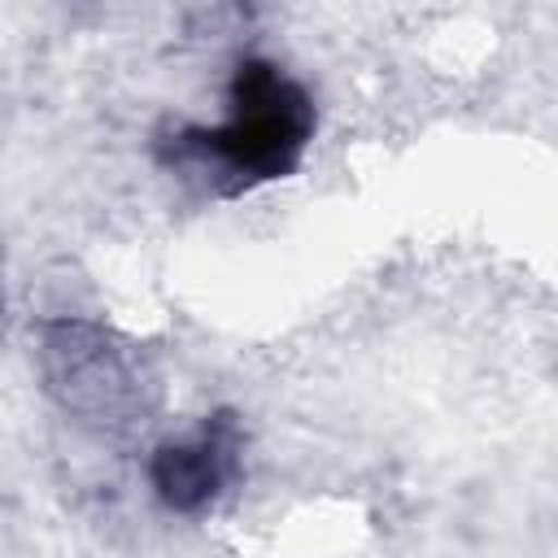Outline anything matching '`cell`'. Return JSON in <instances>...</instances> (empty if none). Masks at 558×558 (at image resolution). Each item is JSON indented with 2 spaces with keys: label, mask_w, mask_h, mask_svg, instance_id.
<instances>
[{
  "label": "cell",
  "mask_w": 558,
  "mask_h": 558,
  "mask_svg": "<svg viewBox=\"0 0 558 558\" xmlns=\"http://www.w3.org/2000/svg\"><path fill=\"white\" fill-rule=\"evenodd\" d=\"M240 423L231 410L209 414L192 436L161 440L148 458V484L174 514H205L240 471Z\"/></svg>",
  "instance_id": "obj_3"
},
{
  "label": "cell",
  "mask_w": 558,
  "mask_h": 558,
  "mask_svg": "<svg viewBox=\"0 0 558 558\" xmlns=\"http://www.w3.org/2000/svg\"><path fill=\"white\" fill-rule=\"evenodd\" d=\"M314 126L318 113L310 92L275 61L244 57L227 87V118L218 126L179 122L157 140V157L174 174L201 179L214 196H240L288 179L301 166Z\"/></svg>",
  "instance_id": "obj_1"
},
{
  "label": "cell",
  "mask_w": 558,
  "mask_h": 558,
  "mask_svg": "<svg viewBox=\"0 0 558 558\" xmlns=\"http://www.w3.org/2000/svg\"><path fill=\"white\" fill-rule=\"evenodd\" d=\"M35 357L48 397L96 432L126 436L157 410V375L148 357L92 318L39 323Z\"/></svg>",
  "instance_id": "obj_2"
}]
</instances>
